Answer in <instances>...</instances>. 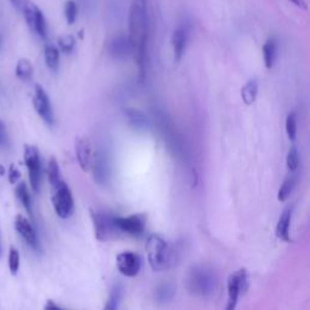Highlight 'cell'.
Here are the masks:
<instances>
[{
    "label": "cell",
    "mask_w": 310,
    "mask_h": 310,
    "mask_svg": "<svg viewBox=\"0 0 310 310\" xmlns=\"http://www.w3.org/2000/svg\"><path fill=\"white\" fill-rule=\"evenodd\" d=\"M129 31V38L131 45H132V55L135 56L137 65L139 67L140 78H143L150 35V17L147 0H133L132 4H131Z\"/></svg>",
    "instance_id": "cell-1"
},
{
    "label": "cell",
    "mask_w": 310,
    "mask_h": 310,
    "mask_svg": "<svg viewBox=\"0 0 310 310\" xmlns=\"http://www.w3.org/2000/svg\"><path fill=\"white\" fill-rule=\"evenodd\" d=\"M187 289L195 296L207 297L215 292L217 277L212 270L205 265H195L187 275Z\"/></svg>",
    "instance_id": "cell-2"
},
{
    "label": "cell",
    "mask_w": 310,
    "mask_h": 310,
    "mask_svg": "<svg viewBox=\"0 0 310 310\" xmlns=\"http://www.w3.org/2000/svg\"><path fill=\"white\" fill-rule=\"evenodd\" d=\"M146 252L153 270L161 271L171 263V250L160 235L152 234L147 239Z\"/></svg>",
    "instance_id": "cell-3"
},
{
    "label": "cell",
    "mask_w": 310,
    "mask_h": 310,
    "mask_svg": "<svg viewBox=\"0 0 310 310\" xmlns=\"http://www.w3.org/2000/svg\"><path fill=\"white\" fill-rule=\"evenodd\" d=\"M51 187H52L51 201H52L56 215L63 219L69 218L74 211V199H73L72 191H70L68 184L63 180H61L59 183L51 185Z\"/></svg>",
    "instance_id": "cell-4"
},
{
    "label": "cell",
    "mask_w": 310,
    "mask_h": 310,
    "mask_svg": "<svg viewBox=\"0 0 310 310\" xmlns=\"http://www.w3.org/2000/svg\"><path fill=\"white\" fill-rule=\"evenodd\" d=\"M90 213L95 229V235L98 240L108 241L117 238L118 234H120L114 222L115 216L100 210H91Z\"/></svg>",
    "instance_id": "cell-5"
},
{
    "label": "cell",
    "mask_w": 310,
    "mask_h": 310,
    "mask_svg": "<svg viewBox=\"0 0 310 310\" xmlns=\"http://www.w3.org/2000/svg\"><path fill=\"white\" fill-rule=\"evenodd\" d=\"M24 164L30 175L31 187L35 194L39 193L41 183V160L39 150L35 146H24Z\"/></svg>",
    "instance_id": "cell-6"
},
{
    "label": "cell",
    "mask_w": 310,
    "mask_h": 310,
    "mask_svg": "<svg viewBox=\"0 0 310 310\" xmlns=\"http://www.w3.org/2000/svg\"><path fill=\"white\" fill-rule=\"evenodd\" d=\"M22 14H23L25 22H27L28 27L31 28V31L37 34L38 37H40L41 39H46L47 22L45 16L43 14V11H41L37 5L28 0L24 9L22 10Z\"/></svg>",
    "instance_id": "cell-7"
},
{
    "label": "cell",
    "mask_w": 310,
    "mask_h": 310,
    "mask_svg": "<svg viewBox=\"0 0 310 310\" xmlns=\"http://www.w3.org/2000/svg\"><path fill=\"white\" fill-rule=\"evenodd\" d=\"M227 289H228V304H227V310L235 309L238 304V299L240 297L241 292L247 289V273L245 269H239L235 273L230 274L227 283Z\"/></svg>",
    "instance_id": "cell-8"
},
{
    "label": "cell",
    "mask_w": 310,
    "mask_h": 310,
    "mask_svg": "<svg viewBox=\"0 0 310 310\" xmlns=\"http://www.w3.org/2000/svg\"><path fill=\"white\" fill-rule=\"evenodd\" d=\"M115 226L121 234H127L137 236L140 235L146 229L147 217L142 213H137V215H131L127 217H114Z\"/></svg>",
    "instance_id": "cell-9"
},
{
    "label": "cell",
    "mask_w": 310,
    "mask_h": 310,
    "mask_svg": "<svg viewBox=\"0 0 310 310\" xmlns=\"http://www.w3.org/2000/svg\"><path fill=\"white\" fill-rule=\"evenodd\" d=\"M33 105L39 117L47 125H53V111L51 108L50 98L40 85H35Z\"/></svg>",
    "instance_id": "cell-10"
},
{
    "label": "cell",
    "mask_w": 310,
    "mask_h": 310,
    "mask_svg": "<svg viewBox=\"0 0 310 310\" xmlns=\"http://www.w3.org/2000/svg\"><path fill=\"white\" fill-rule=\"evenodd\" d=\"M15 228L17 230V233L23 240L27 242L28 246H31L34 251L40 252L41 246L38 239L37 232H35L32 223L25 218L24 216L17 215L15 218Z\"/></svg>",
    "instance_id": "cell-11"
},
{
    "label": "cell",
    "mask_w": 310,
    "mask_h": 310,
    "mask_svg": "<svg viewBox=\"0 0 310 310\" xmlns=\"http://www.w3.org/2000/svg\"><path fill=\"white\" fill-rule=\"evenodd\" d=\"M140 264L142 263H140L139 256L131 251L121 252V253L117 256L118 270H119L124 276H136L140 270Z\"/></svg>",
    "instance_id": "cell-12"
},
{
    "label": "cell",
    "mask_w": 310,
    "mask_h": 310,
    "mask_svg": "<svg viewBox=\"0 0 310 310\" xmlns=\"http://www.w3.org/2000/svg\"><path fill=\"white\" fill-rule=\"evenodd\" d=\"M75 153L81 170L88 172L92 167V155L89 140L85 138H78L75 143Z\"/></svg>",
    "instance_id": "cell-13"
},
{
    "label": "cell",
    "mask_w": 310,
    "mask_h": 310,
    "mask_svg": "<svg viewBox=\"0 0 310 310\" xmlns=\"http://www.w3.org/2000/svg\"><path fill=\"white\" fill-rule=\"evenodd\" d=\"M172 49H174V56L175 60L181 61L182 57L184 55L185 47H187L188 43V30L183 25L176 28L174 34H172Z\"/></svg>",
    "instance_id": "cell-14"
},
{
    "label": "cell",
    "mask_w": 310,
    "mask_h": 310,
    "mask_svg": "<svg viewBox=\"0 0 310 310\" xmlns=\"http://www.w3.org/2000/svg\"><path fill=\"white\" fill-rule=\"evenodd\" d=\"M109 52L115 59H123L125 56L132 55V45H131L130 38H115L109 45Z\"/></svg>",
    "instance_id": "cell-15"
},
{
    "label": "cell",
    "mask_w": 310,
    "mask_h": 310,
    "mask_svg": "<svg viewBox=\"0 0 310 310\" xmlns=\"http://www.w3.org/2000/svg\"><path fill=\"white\" fill-rule=\"evenodd\" d=\"M292 217V207H287L283 211L276 224V236L283 241H290V223Z\"/></svg>",
    "instance_id": "cell-16"
},
{
    "label": "cell",
    "mask_w": 310,
    "mask_h": 310,
    "mask_svg": "<svg viewBox=\"0 0 310 310\" xmlns=\"http://www.w3.org/2000/svg\"><path fill=\"white\" fill-rule=\"evenodd\" d=\"M44 57H45V63L47 68L52 72H56L60 66V50L52 44H47L44 49Z\"/></svg>",
    "instance_id": "cell-17"
},
{
    "label": "cell",
    "mask_w": 310,
    "mask_h": 310,
    "mask_svg": "<svg viewBox=\"0 0 310 310\" xmlns=\"http://www.w3.org/2000/svg\"><path fill=\"white\" fill-rule=\"evenodd\" d=\"M258 81L257 79H251L241 89V98L246 105H251L257 98Z\"/></svg>",
    "instance_id": "cell-18"
},
{
    "label": "cell",
    "mask_w": 310,
    "mask_h": 310,
    "mask_svg": "<svg viewBox=\"0 0 310 310\" xmlns=\"http://www.w3.org/2000/svg\"><path fill=\"white\" fill-rule=\"evenodd\" d=\"M263 57L265 67L268 69L273 68L276 57V41L274 39L265 41V44L263 45Z\"/></svg>",
    "instance_id": "cell-19"
},
{
    "label": "cell",
    "mask_w": 310,
    "mask_h": 310,
    "mask_svg": "<svg viewBox=\"0 0 310 310\" xmlns=\"http://www.w3.org/2000/svg\"><path fill=\"white\" fill-rule=\"evenodd\" d=\"M33 66H32L31 61L27 59L18 60L17 65H16V75L18 79L24 81L31 80L32 76H33Z\"/></svg>",
    "instance_id": "cell-20"
},
{
    "label": "cell",
    "mask_w": 310,
    "mask_h": 310,
    "mask_svg": "<svg viewBox=\"0 0 310 310\" xmlns=\"http://www.w3.org/2000/svg\"><path fill=\"white\" fill-rule=\"evenodd\" d=\"M15 191L16 195H17L18 200L21 201V204L23 205L25 211H27L30 215H32V199L30 191H28L27 184H25L24 182H20V183L16 185Z\"/></svg>",
    "instance_id": "cell-21"
},
{
    "label": "cell",
    "mask_w": 310,
    "mask_h": 310,
    "mask_svg": "<svg viewBox=\"0 0 310 310\" xmlns=\"http://www.w3.org/2000/svg\"><path fill=\"white\" fill-rule=\"evenodd\" d=\"M123 286L117 284V285L113 286V289L110 291V296L109 300H108L107 304L104 305V309L107 310H115L119 308V303L121 300V297H123Z\"/></svg>",
    "instance_id": "cell-22"
},
{
    "label": "cell",
    "mask_w": 310,
    "mask_h": 310,
    "mask_svg": "<svg viewBox=\"0 0 310 310\" xmlns=\"http://www.w3.org/2000/svg\"><path fill=\"white\" fill-rule=\"evenodd\" d=\"M47 178H49L51 185L59 183V182L62 180V178H61L59 161H57L56 158H53V156L52 158H50L49 164H47Z\"/></svg>",
    "instance_id": "cell-23"
},
{
    "label": "cell",
    "mask_w": 310,
    "mask_h": 310,
    "mask_svg": "<svg viewBox=\"0 0 310 310\" xmlns=\"http://www.w3.org/2000/svg\"><path fill=\"white\" fill-rule=\"evenodd\" d=\"M293 187H295V178L289 177L285 182H284L279 189V193H277V200L283 203V201H286L289 199L291 193H292L293 190Z\"/></svg>",
    "instance_id": "cell-24"
},
{
    "label": "cell",
    "mask_w": 310,
    "mask_h": 310,
    "mask_svg": "<svg viewBox=\"0 0 310 310\" xmlns=\"http://www.w3.org/2000/svg\"><path fill=\"white\" fill-rule=\"evenodd\" d=\"M95 174L100 182H103L104 178L107 177V160L102 154H96Z\"/></svg>",
    "instance_id": "cell-25"
},
{
    "label": "cell",
    "mask_w": 310,
    "mask_h": 310,
    "mask_svg": "<svg viewBox=\"0 0 310 310\" xmlns=\"http://www.w3.org/2000/svg\"><path fill=\"white\" fill-rule=\"evenodd\" d=\"M65 17L68 24H74L78 17V5L73 0H68L65 5Z\"/></svg>",
    "instance_id": "cell-26"
},
{
    "label": "cell",
    "mask_w": 310,
    "mask_h": 310,
    "mask_svg": "<svg viewBox=\"0 0 310 310\" xmlns=\"http://www.w3.org/2000/svg\"><path fill=\"white\" fill-rule=\"evenodd\" d=\"M9 269H10L12 275H16L20 269V253L14 246L10 247V252H9Z\"/></svg>",
    "instance_id": "cell-27"
},
{
    "label": "cell",
    "mask_w": 310,
    "mask_h": 310,
    "mask_svg": "<svg viewBox=\"0 0 310 310\" xmlns=\"http://www.w3.org/2000/svg\"><path fill=\"white\" fill-rule=\"evenodd\" d=\"M175 295V290L172 287L171 284H162L161 286H159L158 291H156V298L160 302H166V300H170Z\"/></svg>",
    "instance_id": "cell-28"
},
{
    "label": "cell",
    "mask_w": 310,
    "mask_h": 310,
    "mask_svg": "<svg viewBox=\"0 0 310 310\" xmlns=\"http://www.w3.org/2000/svg\"><path fill=\"white\" fill-rule=\"evenodd\" d=\"M286 132L291 140H295L297 136V118L293 111H291L286 118Z\"/></svg>",
    "instance_id": "cell-29"
},
{
    "label": "cell",
    "mask_w": 310,
    "mask_h": 310,
    "mask_svg": "<svg viewBox=\"0 0 310 310\" xmlns=\"http://www.w3.org/2000/svg\"><path fill=\"white\" fill-rule=\"evenodd\" d=\"M59 47L65 53H70L73 52L75 47V39L72 35H62L59 39Z\"/></svg>",
    "instance_id": "cell-30"
},
{
    "label": "cell",
    "mask_w": 310,
    "mask_h": 310,
    "mask_svg": "<svg viewBox=\"0 0 310 310\" xmlns=\"http://www.w3.org/2000/svg\"><path fill=\"white\" fill-rule=\"evenodd\" d=\"M286 164L291 172H295L297 168H298L299 155H298V150H297L296 147H291V149L289 150V154H287V159H286Z\"/></svg>",
    "instance_id": "cell-31"
},
{
    "label": "cell",
    "mask_w": 310,
    "mask_h": 310,
    "mask_svg": "<svg viewBox=\"0 0 310 310\" xmlns=\"http://www.w3.org/2000/svg\"><path fill=\"white\" fill-rule=\"evenodd\" d=\"M9 143H10V139H9L8 130H6L5 124L0 120V147H8Z\"/></svg>",
    "instance_id": "cell-32"
},
{
    "label": "cell",
    "mask_w": 310,
    "mask_h": 310,
    "mask_svg": "<svg viewBox=\"0 0 310 310\" xmlns=\"http://www.w3.org/2000/svg\"><path fill=\"white\" fill-rule=\"evenodd\" d=\"M20 177H21L20 170H18L15 165H11L10 168H9V182H10L11 184H16L18 182V180H20Z\"/></svg>",
    "instance_id": "cell-33"
},
{
    "label": "cell",
    "mask_w": 310,
    "mask_h": 310,
    "mask_svg": "<svg viewBox=\"0 0 310 310\" xmlns=\"http://www.w3.org/2000/svg\"><path fill=\"white\" fill-rule=\"evenodd\" d=\"M129 118L131 120H132L133 125H136V126H145L146 125L145 117H143V115H140V117H137V111H135V110L131 111Z\"/></svg>",
    "instance_id": "cell-34"
},
{
    "label": "cell",
    "mask_w": 310,
    "mask_h": 310,
    "mask_svg": "<svg viewBox=\"0 0 310 310\" xmlns=\"http://www.w3.org/2000/svg\"><path fill=\"white\" fill-rule=\"evenodd\" d=\"M10 3H11V5L16 9V10L22 12V10L24 9L25 4L28 3V0H10Z\"/></svg>",
    "instance_id": "cell-35"
},
{
    "label": "cell",
    "mask_w": 310,
    "mask_h": 310,
    "mask_svg": "<svg viewBox=\"0 0 310 310\" xmlns=\"http://www.w3.org/2000/svg\"><path fill=\"white\" fill-rule=\"evenodd\" d=\"M45 309H62L59 304H56V303H53V300H47L46 305L44 306Z\"/></svg>",
    "instance_id": "cell-36"
},
{
    "label": "cell",
    "mask_w": 310,
    "mask_h": 310,
    "mask_svg": "<svg viewBox=\"0 0 310 310\" xmlns=\"http://www.w3.org/2000/svg\"><path fill=\"white\" fill-rule=\"evenodd\" d=\"M291 2L292 3H295V4L297 5V6H302V8H305V2L304 0H291Z\"/></svg>",
    "instance_id": "cell-37"
},
{
    "label": "cell",
    "mask_w": 310,
    "mask_h": 310,
    "mask_svg": "<svg viewBox=\"0 0 310 310\" xmlns=\"http://www.w3.org/2000/svg\"><path fill=\"white\" fill-rule=\"evenodd\" d=\"M0 175H2V176L4 175V168H3L2 165H0Z\"/></svg>",
    "instance_id": "cell-38"
},
{
    "label": "cell",
    "mask_w": 310,
    "mask_h": 310,
    "mask_svg": "<svg viewBox=\"0 0 310 310\" xmlns=\"http://www.w3.org/2000/svg\"><path fill=\"white\" fill-rule=\"evenodd\" d=\"M0 49H2V40H0Z\"/></svg>",
    "instance_id": "cell-39"
},
{
    "label": "cell",
    "mask_w": 310,
    "mask_h": 310,
    "mask_svg": "<svg viewBox=\"0 0 310 310\" xmlns=\"http://www.w3.org/2000/svg\"><path fill=\"white\" fill-rule=\"evenodd\" d=\"M0 252H2V247H0Z\"/></svg>",
    "instance_id": "cell-40"
}]
</instances>
